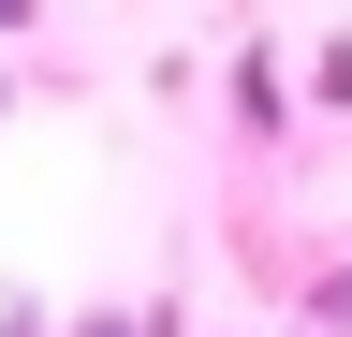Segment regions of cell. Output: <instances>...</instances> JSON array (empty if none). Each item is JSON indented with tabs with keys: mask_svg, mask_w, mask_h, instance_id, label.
I'll return each mask as SVG.
<instances>
[{
	"mask_svg": "<svg viewBox=\"0 0 352 337\" xmlns=\"http://www.w3.org/2000/svg\"><path fill=\"white\" fill-rule=\"evenodd\" d=\"M0 30H30V0H0Z\"/></svg>",
	"mask_w": 352,
	"mask_h": 337,
	"instance_id": "1",
	"label": "cell"
},
{
	"mask_svg": "<svg viewBox=\"0 0 352 337\" xmlns=\"http://www.w3.org/2000/svg\"><path fill=\"white\" fill-rule=\"evenodd\" d=\"M88 337H118V323H88Z\"/></svg>",
	"mask_w": 352,
	"mask_h": 337,
	"instance_id": "2",
	"label": "cell"
},
{
	"mask_svg": "<svg viewBox=\"0 0 352 337\" xmlns=\"http://www.w3.org/2000/svg\"><path fill=\"white\" fill-rule=\"evenodd\" d=\"M0 103H15V89H0Z\"/></svg>",
	"mask_w": 352,
	"mask_h": 337,
	"instance_id": "3",
	"label": "cell"
}]
</instances>
